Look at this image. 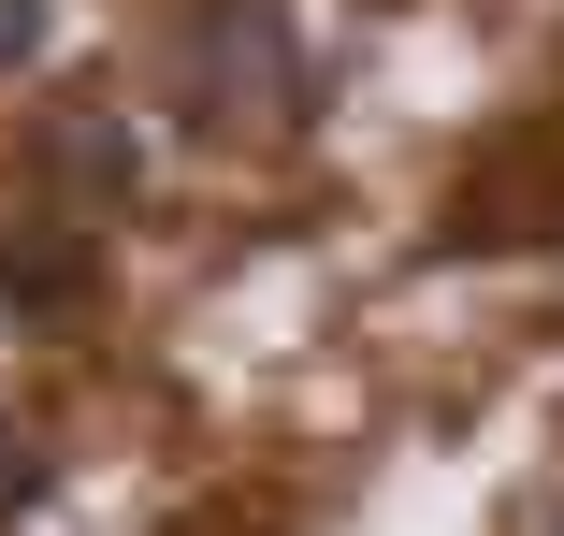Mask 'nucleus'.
Returning <instances> with one entry per match:
<instances>
[{
	"instance_id": "nucleus-1",
	"label": "nucleus",
	"mask_w": 564,
	"mask_h": 536,
	"mask_svg": "<svg viewBox=\"0 0 564 536\" xmlns=\"http://www.w3.org/2000/svg\"><path fill=\"white\" fill-rule=\"evenodd\" d=\"M174 101H188V131L290 117V101H304V30H290V0H188V30H174Z\"/></svg>"
},
{
	"instance_id": "nucleus-2",
	"label": "nucleus",
	"mask_w": 564,
	"mask_h": 536,
	"mask_svg": "<svg viewBox=\"0 0 564 536\" xmlns=\"http://www.w3.org/2000/svg\"><path fill=\"white\" fill-rule=\"evenodd\" d=\"M30 160H44V189L73 203V218H101V203H145V131H131L101 87H58V101H44Z\"/></svg>"
},
{
	"instance_id": "nucleus-3",
	"label": "nucleus",
	"mask_w": 564,
	"mask_h": 536,
	"mask_svg": "<svg viewBox=\"0 0 564 536\" xmlns=\"http://www.w3.org/2000/svg\"><path fill=\"white\" fill-rule=\"evenodd\" d=\"M87 290H101V233L73 218V203H44L30 233H0V319H15V334L87 319Z\"/></svg>"
},
{
	"instance_id": "nucleus-4",
	"label": "nucleus",
	"mask_w": 564,
	"mask_h": 536,
	"mask_svg": "<svg viewBox=\"0 0 564 536\" xmlns=\"http://www.w3.org/2000/svg\"><path fill=\"white\" fill-rule=\"evenodd\" d=\"M58 493V464H44V436H15V420H0V536H15L30 507Z\"/></svg>"
},
{
	"instance_id": "nucleus-5",
	"label": "nucleus",
	"mask_w": 564,
	"mask_h": 536,
	"mask_svg": "<svg viewBox=\"0 0 564 536\" xmlns=\"http://www.w3.org/2000/svg\"><path fill=\"white\" fill-rule=\"evenodd\" d=\"M44 30H58V0H0V73L44 58Z\"/></svg>"
},
{
	"instance_id": "nucleus-6",
	"label": "nucleus",
	"mask_w": 564,
	"mask_h": 536,
	"mask_svg": "<svg viewBox=\"0 0 564 536\" xmlns=\"http://www.w3.org/2000/svg\"><path fill=\"white\" fill-rule=\"evenodd\" d=\"M521 536H564V493H550V507H535V522H521Z\"/></svg>"
}]
</instances>
